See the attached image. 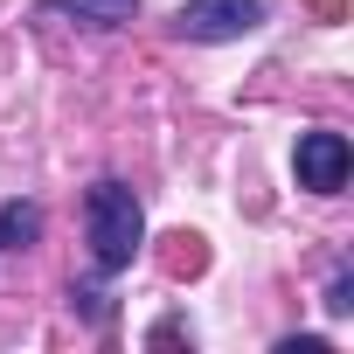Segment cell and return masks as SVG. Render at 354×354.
Masks as SVG:
<instances>
[{"label": "cell", "mask_w": 354, "mask_h": 354, "mask_svg": "<svg viewBox=\"0 0 354 354\" xmlns=\"http://www.w3.org/2000/svg\"><path fill=\"white\" fill-rule=\"evenodd\" d=\"M84 236H91V264L111 278V271H125L132 257H139V243H146V209H139V195L125 188V181H97L91 195H84Z\"/></svg>", "instance_id": "cell-1"}, {"label": "cell", "mask_w": 354, "mask_h": 354, "mask_svg": "<svg viewBox=\"0 0 354 354\" xmlns=\"http://www.w3.org/2000/svg\"><path fill=\"white\" fill-rule=\"evenodd\" d=\"M271 15V0H181V15H174V35L188 42H243L257 35Z\"/></svg>", "instance_id": "cell-2"}, {"label": "cell", "mask_w": 354, "mask_h": 354, "mask_svg": "<svg viewBox=\"0 0 354 354\" xmlns=\"http://www.w3.org/2000/svg\"><path fill=\"white\" fill-rule=\"evenodd\" d=\"M292 174H299V188H313V195H340L347 174H354V146H347V132H299Z\"/></svg>", "instance_id": "cell-3"}, {"label": "cell", "mask_w": 354, "mask_h": 354, "mask_svg": "<svg viewBox=\"0 0 354 354\" xmlns=\"http://www.w3.org/2000/svg\"><path fill=\"white\" fill-rule=\"evenodd\" d=\"M49 15H70L77 28H125L139 21V0H42Z\"/></svg>", "instance_id": "cell-4"}, {"label": "cell", "mask_w": 354, "mask_h": 354, "mask_svg": "<svg viewBox=\"0 0 354 354\" xmlns=\"http://www.w3.org/2000/svg\"><path fill=\"white\" fill-rule=\"evenodd\" d=\"M35 236H42V209H28V202L0 209V250H28Z\"/></svg>", "instance_id": "cell-5"}, {"label": "cell", "mask_w": 354, "mask_h": 354, "mask_svg": "<svg viewBox=\"0 0 354 354\" xmlns=\"http://www.w3.org/2000/svg\"><path fill=\"white\" fill-rule=\"evenodd\" d=\"M347 306H354V278H347V271H340V278H333V285H326V313H347Z\"/></svg>", "instance_id": "cell-6"}, {"label": "cell", "mask_w": 354, "mask_h": 354, "mask_svg": "<svg viewBox=\"0 0 354 354\" xmlns=\"http://www.w3.org/2000/svg\"><path fill=\"white\" fill-rule=\"evenodd\" d=\"M278 354H326V340H319V333H306V340H285Z\"/></svg>", "instance_id": "cell-7"}]
</instances>
